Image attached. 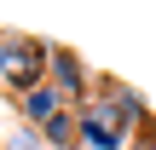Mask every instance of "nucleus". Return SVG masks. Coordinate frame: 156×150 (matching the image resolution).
<instances>
[{"instance_id": "obj_1", "label": "nucleus", "mask_w": 156, "mask_h": 150, "mask_svg": "<svg viewBox=\"0 0 156 150\" xmlns=\"http://www.w3.org/2000/svg\"><path fill=\"white\" fill-rule=\"evenodd\" d=\"M75 121H81V150H127L133 133L151 121L139 87L116 81V75H98L93 92L75 104Z\"/></svg>"}, {"instance_id": "obj_2", "label": "nucleus", "mask_w": 156, "mask_h": 150, "mask_svg": "<svg viewBox=\"0 0 156 150\" xmlns=\"http://www.w3.org/2000/svg\"><path fill=\"white\" fill-rule=\"evenodd\" d=\"M46 46L52 40H35V35H17V29H0V81L23 98L29 87L46 81Z\"/></svg>"}, {"instance_id": "obj_3", "label": "nucleus", "mask_w": 156, "mask_h": 150, "mask_svg": "<svg viewBox=\"0 0 156 150\" xmlns=\"http://www.w3.org/2000/svg\"><path fill=\"white\" fill-rule=\"evenodd\" d=\"M46 81H52L69 104H81V98L93 92V81H98V75L87 69V58H81L75 46H58V40H52V46H46Z\"/></svg>"}, {"instance_id": "obj_4", "label": "nucleus", "mask_w": 156, "mask_h": 150, "mask_svg": "<svg viewBox=\"0 0 156 150\" xmlns=\"http://www.w3.org/2000/svg\"><path fill=\"white\" fill-rule=\"evenodd\" d=\"M58 110H69V98H64V92H58L52 81H41V87H29V92L17 98V116H23L29 127H46V121H52Z\"/></svg>"}, {"instance_id": "obj_5", "label": "nucleus", "mask_w": 156, "mask_h": 150, "mask_svg": "<svg viewBox=\"0 0 156 150\" xmlns=\"http://www.w3.org/2000/svg\"><path fill=\"white\" fill-rule=\"evenodd\" d=\"M41 133H46V150H75V145H81V121H75V104H69V110H58V116H52Z\"/></svg>"}, {"instance_id": "obj_6", "label": "nucleus", "mask_w": 156, "mask_h": 150, "mask_svg": "<svg viewBox=\"0 0 156 150\" xmlns=\"http://www.w3.org/2000/svg\"><path fill=\"white\" fill-rule=\"evenodd\" d=\"M6 150H46V133H41V127H29V121H17V133L6 139Z\"/></svg>"}, {"instance_id": "obj_7", "label": "nucleus", "mask_w": 156, "mask_h": 150, "mask_svg": "<svg viewBox=\"0 0 156 150\" xmlns=\"http://www.w3.org/2000/svg\"><path fill=\"white\" fill-rule=\"evenodd\" d=\"M75 150H81V145H75Z\"/></svg>"}]
</instances>
